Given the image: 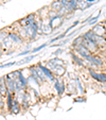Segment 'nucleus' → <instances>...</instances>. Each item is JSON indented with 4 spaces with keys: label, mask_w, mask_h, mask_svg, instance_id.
<instances>
[{
    "label": "nucleus",
    "mask_w": 106,
    "mask_h": 120,
    "mask_svg": "<svg viewBox=\"0 0 106 120\" xmlns=\"http://www.w3.org/2000/svg\"><path fill=\"white\" fill-rule=\"evenodd\" d=\"M63 7L62 5V2H61V0H56V1H54V2H52L51 3V10H53V11L55 12H58L59 10H61V8Z\"/></svg>",
    "instance_id": "13"
},
{
    "label": "nucleus",
    "mask_w": 106,
    "mask_h": 120,
    "mask_svg": "<svg viewBox=\"0 0 106 120\" xmlns=\"http://www.w3.org/2000/svg\"><path fill=\"white\" fill-rule=\"evenodd\" d=\"M91 31H92L95 35H98V36H103V37L106 36V29H105L104 23H98V25H95V27L91 29Z\"/></svg>",
    "instance_id": "1"
},
{
    "label": "nucleus",
    "mask_w": 106,
    "mask_h": 120,
    "mask_svg": "<svg viewBox=\"0 0 106 120\" xmlns=\"http://www.w3.org/2000/svg\"><path fill=\"white\" fill-rule=\"evenodd\" d=\"M63 16L58 15L56 16V17H54V18H52V19H49L50 21V26L52 27V29H55V28H58L59 26L63 23Z\"/></svg>",
    "instance_id": "7"
},
{
    "label": "nucleus",
    "mask_w": 106,
    "mask_h": 120,
    "mask_svg": "<svg viewBox=\"0 0 106 120\" xmlns=\"http://www.w3.org/2000/svg\"><path fill=\"white\" fill-rule=\"evenodd\" d=\"M74 49H75V51H77V52L79 53L80 55H81V56L84 57V59H85L86 56H88V55H91V52L84 45L74 46Z\"/></svg>",
    "instance_id": "3"
},
{
    "label": "nucleus",
    "mask_w": 106,
    "mask_h": 120,
    "mask_svg": "<svg viewBox=\"0 0 106 120\" xmlns=\"http://www.w3.org/2000/svg\"><path fill=\"white\" fill-rule=\"evenodd\" d=\"M104 84H105V88H106V83H104Z\"/></svg>",
    "instance_id": "36"
},
{
    "label": "nucleus",
    "mask_w": 106,
    "mask_h": 120,
    "mask_svg": "<svg viewBox=\"0 0 106 120\" xmlns=\"http://www.w3.org/2000/svg\"><path fill=\"white\" fill-rule=\"evenodd\" d=\"M88 70H89L90 75L95 80L101 82V83H106V75L105 73H97V72H95V71H92L91 69H88Z\"/></svg>",
    "instance_id": "6"
},
{
    "label": "nucleus",
    "mask_w": 106,
    "mask_h": 120,
    "mask_svg": "<svg viewBox=\"0 0 106 120\" xmlns=\"http://www.w3.org/2000/svg\"><path fill=\"white\" fill-rule=\"evenodd\" d=\"M72 57H73V60H74V62H75V63H77V64H79L80 66H84V65H85V64H84L83 62H82L81 60L79 59V57H77V56H75L74 54H72Z\"/></svg>",
    "instance_id": "26"
},
{
    "label": "nucleus",
    "mask_w": 106,
    "mask_h": 120,
    "mask_svg": "<svg viewBox=\"0 0 106 120\" xmlns=\"http://www.w3.org/2000/svg\"><path fill=\"white\" fill-rule=\"evenodd\" d=\"M75 101H85V99H82V98H79V99H75Z\"/></svg>",
    "instance_id": "33"
},
{
    "label": "nucleus",
    "mask_w": 106,
    "mask_h": 120,
    "mask_svg": "<svg viewBox=\"0 0 106 120\" xmlns=\"http://www.w3.org/2000/svg\"><path fill=\"white\" fill-rule=\"evenodd\" d=\"M52 71L55 73V75H63L64 73L66 72V70H65V68H64V66H55L53 69H52Z\"/></svg>",
    "instance_id": "12"
},
{
    "label": "nucleus",
    "mask_w": 106,
    "mask_h": 120,
    "mask_svg": "<svg viewBox=\"0 0 106 120\" xmlns=\"http://www.w3.org/2000/svg\"><path fill=\"white\" fill-rule=\"evenodd\" d=\"M65 35H66V34L64 33V34H62V35H58V36L54 37V38H53V39H51V43H53V41H58V39L64 38V37H65Z\"/></svg>",
    "instance_id": "29"
},
{
    "label": "nucleus",
    "mask_w": 106,
    "mask_h": 120,
    "mask_svg": "<svg viewBox=\"0 0 106 120\" xmlns=\"http://www.w3.org/2000/svg\"><path fill=\"white\" fill-rule=\"evenodd\" d=\"M70 3H71V5H72L73 10L74 11H77V10H79V4H77V0H69Z\"/></svg>",
    "instance_id": "25"
},
{
    "label": "nucleus",
    "mask_w": 106,
    "mask_h": 120,
    "mask_svg": "<svg viewBox=\"0 0 106 120\" xmlns=\"http://www.w3.org/2000/svg\"><path fill=\"white\" fill-rule=\"evenodd\" d=\"M77 4H79L80 10H85V9H88V8L91 7L90 4H88V3L86 2V0H77Z\"/></svg>",
    "instance_id": "17"
},
{
    "label": "nucleus",
    "mask_w": 106,
    "mask_h": 120,
    "mask_svg": "<svg viewBox=\"0 0 106 120\" xmlns=\"http://www.w3.org/2000/svg\"><path fill=\"white\" fill-rule=\"evenodd\" d=\"M2 97H3V96L1 95V93H0V109L3 106V99H2Z\"/></svg>",
    "instance_id": "30"
},
{
    "label": "nucleus",
    "mask_w": 106,
    "mask_h": 120,
    "mask_svg": "<svg viewBox=\"0 0 106 120\" xmlns=\"http://www.w3.org/2000/svg\"><path fill=\"white\" fill-rule=\"evenodd\" d=\"M9 37L12 39L13 44H18V45H20L23 41V38L18 33H9Z\"/></svg>",
    "instance_id": "9"
},
{
    "label": "nucleus",
    "mask_w": 106,
    "mask_h": 120,
    "mask_svg": "<svg viewBox=\"0 0 106 120\" xmlns=\"http://www.w3.org/2000/svg\"><path fill=\"white\" fill-rule=\"evenodd\" d=\"M75 82H77V89H79V91L81 94H83L84 93V88H83V86H82V84H81V82H80V80L77 78V80H75Z\"/></svg>",
    "instance_id": "24"
},
{
    "label": "nucleus",
    "mask_w": 106,
    "mask_h": 120,
    "mask_svg": "<svg viewBox=\"0 0 106 120\" xmlns=\"http://www.w3.org/2000/svg\"><path fill=\"white\" fill-rule=\"evenodd\" d=\"M85 60L87 62H89L90 64H92V65L95 66H98V67H100V66L103 65V61H102L101 59H99V57L95 56V55H88V56L85 57Z\"/></svg>",
    "instance_id": "5"
},
{
    "label": "nucleus",
    "mask_w": 106,
    "mask_h": 120,
    "mask_svg": "<svg viewBox=\"0 0 106 120\" xmlns=\"http://www.w3.org/2000/svg\"><path fill=\"white\" fill-rule=\"evenodd\" d=\"M46 46H47V44H43V45H41V46H39V47H37V48H35V49H33V50H32V51H31V52H37V51H39V50H41V49H43V48H45L46 47Z\"/></svg>",
    "instance_id": "27"
},
{
    "label": "nucleus",
    "mask_w": 106,
    "mask_h": 120,
    "mask_svg": "<svg viewBox=\"0 0 106 120\" xmlns=\"http://www.w3.org/2000/svg\"><path fill=\"white\" fill-rule=\"evenodd\" d=\"M84 36V35H83ZM82 45H84L86 48H87L89 51H90L91 53L92 52H95L98 50V48H99V46L97 45L95 43H93V41H89L88 38H86V37H84V39H83V44Z\"/></svg>",
    "instance_id": "2"
},
{
    "label": "nucleus",
    "mask_w": 106,
    "mask_h": 120,
    "mask_svg": "<svg viewBox=\"0 0 106 120\" xmlns=\"http://www.w3.org/2000/svg\"><path fill=\"white\" fill-rule=\"evenodd\" d=\"M7 36H9V34H7L5 31H1V32H0V44H2V41H4Z\"/></svg>",
    "instance_id": "22"
},
{
    "label": "nucleus",
    "mask_w": 106,
    "mask_h": 120,
    "mask_svg": "<svg viewBox=\"0 0 106 120\" xmlns=\"http://www.w3.org/2000/svg\"><path fill=\"white\" fill-rule=\"evenodd\" d=\"M4 79H5V85H7V93L14 94V91H16V89H15V80L9 78L7 75H5Z\"/></svg>",
    "instance_id": "4"
},
{
    "label": "nucleus",
    "mask_w": 106,
    "mask_h": 120,
    "mask_svg": "<svg viewBox=\"0 0 106 120\" xmlns=\"http://www.w3.org/2000/svg\"><path fill=\"white\" fill-rule=\"evenodd\" d=\"M95 44L98 46H102V45H105L106 44V38L103 36H95Z\"/></svg>",
    "instance_id": "19"
},
{
    "label": "nucleus",
    "mask_w": 106,
    "mask_h": 120,
    "mask_svg": "<svg viewBox=\"0 0 106 120\" xmlns=\"http://www.w3.org/2000/svg\"><path fill=\"white\" fill-rule=\"evenodd\" d=\"M15 62H12V63H7V64H3V65H1L0 66V68L2 69V68H7V67H11V66H13V65H15Z\"/></svg>",
    "instance_id": "28"
},
{
    "label": "nucleus",
    "mask_w": 106,
    "mask_h": 120,
    "mask_svg": "<svg viewBox=\"0 0 106 120\" xmlns=\"http://www.w3.org/2000/svg\"><path fill=\"white\" fill-rule=\"evenodd\" d=\"M39 66H40V68L43 69V71H44V75H46V78H47L48 80H50V81H54L55 80V78H54V75H53V73L51 72V70H50L49 68H47V67H44V66H41L40 64H39Z\"/></svg>",
    "instance_id": "10"
},
{
    "label": "nucleus",
    "mask_w": 106,
    "mask_h": 120,
    "mask_svg": "<svg viewBox=\"0 0 106 120\" xmlns=\"http://www.w3.org/2000/svg\"><path fill=\"white\" fill-rule=\"evenodd\" d=\"M50 63H52V64H54V65H56V66H64V62L62 61V60H59V59H52V60H50Z\"/></svg>",
    "instance_id": "20"
},
{
    "label": "nucleus",
    "mask_w": 106,
    "mask_h": 120,
    "mask_svg": "<svg viewBox=\"0 0 106 120\" xmlns=\"http://www.w3.org/2000/svg\"><path fill=\"white\" fill-rule=\"evenodd\" d=\"M28 53H30V51H29V50H26V51H23V52L19 53L18 55H25V54H28Z\"/></svg>",
    "instance_id": "32"
},
{
    "label": "nucleus",
    "mask_w": 106,
    "mask_h": 120,
    "mask_svg": "<svg viewBox=\"0 0 106 120\" xmlns=\"http://www.w3.org/2000/svg\"><path fill=\"white\" fill-rule=\"evenodd\" d=\"M83 39H84V36H83V35L79 36L77 38H75V39H74V41H73V45H74V46L82 45V44H83Z\"/></svg>",
    "instance_id": "21"
},
{
    "label": "nucleus",
    "mask_w": 106,
    "mask_h": 120,
    "mask_svg": "<svg viewBox=\"0 0 106 120\" xmlns=\"http://www.w3.org/2000/svg\"><path fill=\"white\" fill-rule=\"evenodd\" d=\"M35 70H36V72H37V75H38V77H39V79H40V81L41 82H44L47 78H46V75H44V71H43V69L40 68V66H37V67H35Z\"/></svg>",
    "instance_id": "15"
},
{
    "label": "nucleus",
    "mask_w": 106,
    "mask_h": 120,
    "mask_svg": "<svg viewBox=\"0 0 106 120\" xmlns=\"http://www.w3.org/2000/svg\"><path fill=\"white\" fill-rule=\"evenodd\" d=\"M11 112L14 114H17L20 112V103H18L17 100H14V104H13V107H12Z\"/></svg>",
    "instance_id": "16"
},
{
    "label": "nucleus",
    "mask_w": 106,
    "mask_h": 120,
    "mask_svg": "<svg viewBox=\"0 0 106 120\" xmlns=\"http://www.w3.org/2000/svg\"><path fill=\"white\" fill-rule=\"evenodd\" d=\"M7 109L11 111L12 107H13V104H14V100H13V94H10L7 93Z\"/></svg>",
    "instance_id": "14"
},
{
    "label": "nucleus",
    "mask_w": 106,
    "mask_h": 120,
    "mask_svg": "<svg viewBox=\"0 0 106 120\" xmlns=\"http://www.w3.org/2000/svg\"><path fill=\"white\" fill-rule=\"evenodd\" d=\"M61 2H62V5H63V7L66 9V11L68 12V14H71L74 12V10H73V8H72V5H71L69 0H61Z\"/></svg>",
    "instance_id": "11"
},
{
    "label": "nucleus",
    "mask_w": 106,
    "mask_h": 120,
    "mask_svg": "<svg viewBox=\"0 0 106 120\" xmlns=\"http://www.w3.org/2000/svg\"><path fill=\"white\" fill-rule=\"evenodd\" d=\"M54 81H55V85H54L55 88H56L58 95L62 96L64 94V91H65V85H64L63 81H62V80H59V79H55Z\"/></svg>",
    "instance_id": "8"
},
{
    "label": "nucleus",
    "mask_w": 106,
    "mask_h": 120,
    "mask_svg": "<svg viewBox=\"0 0 106 120\" xmlns=\"http://www.w3.org/2000/svg\"><path fill=\"white\" fill-rule=\"evenodd\" d=\"M103 23H104V26H105V29H106V20H105V21H104V22H103Z\"/></svg>",
    "instance_id": "34"
},
{
    "label": "nucleus",
    "mask_w": 106,
    "mask_h": 120,
    "mask_svg": "<svg viewBox=\"0 0 106 120\" xmlns=\"http://www.w3.org/2000/svg\"><path fill=\"white\" fill-rule=\"evenodd\" d=\"M33 59H34V55H30V56L26 57L25 60H22V61L18 62V63H17V65H21V64H23V63H28V62H30L31 60H33Z\"/></svg>",
    "instance_id": "23"
},
{
    "label": "nucleus",
    "mask_w": 106,
    "mask_h": 120,
    "mask_svg": "<svg viewBox=\"0 0 106 120\" xmlns=\"http://www.w3.org/2000/svg\"><path fill=\"white\" fill-rule=\"evenodd\" d=\"M12 45H13V41H12V39L10 38L9 36H7V38H5L4 41H2V44H1V47H3V48H11Z\"/></svg>",
    "instance_id": "18"
},
{
    "label": "nucleus",
    "mask_w": 106,
    "mask_h": 120,
    "mask_svg": "<svg viewBox=\"0 0 106 120\" xmlns=\"http://www.w3.org/2000/svg\"><path fill=\"white\" fill-rule=\"evenodd\" d=\"M62 52H63V51H62V49H58V50H56V51L54 52V54L55 55H58V54H61Z\"/></svg>",
    "instance_id": "31"
},
{
    "label": "nucleus",
    "mask_w": 106,
    "mask_h": 120,
    "mask_svg": "<svg viewBox=\"0 0 106 120\" xmlns=\"http://www.w3.org/2000/svg\"><path fill=\"white\" fill-rule=\"evenodd\" d=\"M1 86H2V85H1V81H0V89H1Z\"/></svg>",
    "instance_id": "35"
}]
</instances>
